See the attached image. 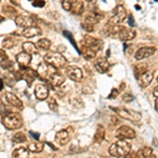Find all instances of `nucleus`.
<instances>
[{
  "mask_svg": "<svg viewBox=\"0 0 158 158\" xmlns=\"http://www.w3.org/2000/svg\"><path fill=\"white\" fill-rule=\"evenodd\" d=\"M142 157H154V154H153V149L150 147H144L141 149V151L138 152Z\"/></svg>",
  "mask_w": 158,
  "mask_h": 158,
  "instance_id": "nucleus-34",
  "label": "nucleus"
},
{
  "mask_svg": "<svg viewBox=\"0 0 158 158\" xmlns=\"http://www.w3.org/2000/svg\"><path fill=\"white\" fill-rule=\"evenodd\" d=\"M94 64H95V69L97 70V72L100 74L106 73L110 70V63L106 58H98Z\"/></svg>",
  "mask_w": 158,
  "mask_h": 158,
  "instance_id": "nucleus-20",
  "label": "nucleus"
},
{
  "mask_svg": "<svg viewBox=\"0 0 158 158\" xmlns=\"http://www.w3.org/2000/svg\"><path fill=\"white\" fill-rule=\"evenodd\" d=\"M83 42H85V45L91 47L92 49H93L94 51H96V52H99V51L103 48L102 40L96 39V38H94L92 36H89V35H85V36L83 37Z\"/></svg>",
  "mask_w": 158,
  "mask_h": 158,
  "instance_id": "nucleus-10",
  "label": "nucleus"
},
{
  "mask_svg": "<svg viewBox=\"0 0 158 158\" xmlns=\"http://www.w3.org/2000/svg\"><path fill=\"white\" fill-rule=\"evenodd\" d=\"M156 52V48L154 47H144V48H141L135 53V59L137 60H142L144 58H148V57H151L152 55L155 54Z\"/></svg>",
  "mask_w": 158,
  "mask_h": 158,
  "instance_id": "nucleus-11",
  "label": "nucleus"
},
{
  "mask_svg": "<svg viewBox=\"0 0 158 158\" xmlns=\"http://www.w3.org/2000/svg\"><path fill=\"white\" fill-rule=\"evenodd\" d=\"M4 80V82L6 83L7 85L10 86H13L15 85V81H16V79L13 77V74H6V76H4L3 78H2Z\"/></svg>",
  "mask_w": 158,
  "mask_h": 158,
  "instance_id": "nucleus-36",
  "label": "nucleus"
},
{
  "mask_svg": "<svg viewBox=\"0 0 158 158\" xmlns=\"http://www.w3.org/2000/svg\"><path fill=\"white\" fill-rule=\"evenodd\" d=\"M104 136H106V129L103 128V126L98 124L97 130H96V132H95V135H94L93 142L94 143H100V142L103 141Z\"/></svg>",
  "mask_w": 158,
  "mask_h": 158,
  "instance_id": "nucleus-22",
  "label": "nucleus"
},
{
  "mask_svg": "<svg viewBox=\"0 0 158 158\" xmlns=\"http://www.w3.org/2000/svg\"><path fill=\"white\" fill-rule=\"evenodd\" d=\"M153 95H154L155 97H158V85L155 86L154 90H153Z\"/></svg>",
  "mask_w": 158,
  "mask_h": 158,
  "instance_id": "nucleus-43",
  "label": "nucleus"
},
{
  "mask_svg": "<svg viewBox=\"0 0 158 158\" xmlns=\"http://www.w3.org/2000/svg\"><path fill=\"white\" fill-rule=\"evenodd\" d=\"M101 18H102L101 15L92 13V14H89L85 16V22H89V23H92V24H96V23H99V22H100Z\"/></svg>",
  "mask_w": 158,
  "mask_h": 158,
  "instance_id": "nucleus-28",
  "label": "nucleus"
},
{
  "mask_svg": "<svg viewBox=\"0 0 158 158\" xmlns=\"http://www.w3.org/2000/svg\"><path fill=\"white\" fill-rule=\"evenodd\" d=\"M110 109L115 112L119 117H121L122 119H126V120L132 122H138L141 119V114L137 111H134V110L126 109V108H122V106H117V108L111 106Z\"/></svg>",
  "mask_w": 158,
  "mask_h": 158,
  "instance_id": "nucleus-4",
  "label": "nucleus"
},
{
  "mask_svg": "<svg viewBox=\"0 0 158 158\" xmlns=\"http://www.w3.org/2000/svg\"><path fill=\"white\" fill-rule=\"evenodd\" d=\"M153 77H154V75H153V73L151 71H147V72H144L142 75H140L138 78V85L139 86H141V88H147L148 85H151L152 80H153Z\"/></svg>",
  "mask_w": 158,
  "mask_h": 158,
  "instance_id": "nucleus-16",
  "label": "nucleus"
},
{
  "mask_svg": "<svg viewBox=\"0 0 158 158\" xmlns=\"http://www.w3.org/2000/svg\"><path fill=\"white\" fill-rule=\"evenodd\" d=\"M19 76L21 79H23L24 81H27V83L29 85H31L33 83V81L35 80V78L38 76L37 72H34L32 69L30 68H20V72Z\"/></svg>",
  "mask_w": 158,
  "mask_h": 158,
  "instance_id": "nucleus-9",
  "label": "nucleus"
},
{
  "mask_svg": "<svg viewBox=\"0 0 158 158\" xmlns=\"http://www.w3.org/2000/svg\"><path fill=\"white\" fill-rule=\"evenodd\" d=\"M2 11L6 13V14H10V15L17 14V10L12 6H4L3 7H2Z\"/></svg>",
  "mask_w": 158,
  "mask_h": 158,
  "instance_id": "nucleus-37",
  "label": "nucleus"
},
{
  "mask_svg": "<svg viewBox=\"0 0 158 158\" xmlns=\"http://www.w3.org/2000/svg\"><path fill=\"white\" fill-rule=\"evenodd\" d=\"M51 44H52L51 40L47 39V38H41V39H39L37 42V45L42 50H49L51 48Z\"/></svg>",
  "mask_w": 158,
  "mask_h": 158,
  "instance_id": "nucleus-30",
  "label": "nucleus"
},
{
  "mask_svg": "<svg viewBox=\"0 0 158 158\" xmlns=\"http://www.w3.org/2000/svg\"><path fill=\"white\" fill-rule=\"evenodd\" d=\"M47 64H48V63H47ZM47 64H44V63H40V65L38 67V70H37L38 76H40V77H42V78L47 77V76H48V71H49Z\"/></svg>",
  "mask_w": 158,
  "mask_h": 158,
  "instance_id": "nucleus-31",
  "label": "nucleus"
},
{
  "mask_svg": "<svg viewBox=\"0 0 158 158\" xmlns=\"http://www.w3.org/2000/svg\"><path fill=\"white\" fill-rule=\"evenodd\" d=\"M49 80L53 85V86H60L64 83L65 77H64V75L61 74L60 72H54L50 75Z\"/></svg>",
  "mask_w": 158,
  "mask_h": 158,
  "instance_id": "nucleus-18",
  "label": "nucleus"
},
{
  "mask_svg": "<svg viewBox=\"0 0 158 158\" xmlns=\"http://www.w3.org/2000/svg\"><path fill=\"white\" fill-rule=\"evenodd\" d=\"M43 60L45 61V63L56 69H63L68 65V60L64 56L57 52H50L45 54L43 56Z\"/></svg>",
  "mask_w": 158,
  "mask_h": 158,
  "instance_id": "nucleus-3",
  "label": "nucleus"
},
{
  "mask_svg": "<svg viewBox=\"0 0 158 158\" xmlns=\"http://www.w3.org/2000/svg\"><path fill=\"white\" fill-rule=\"evenodd\" d=\"M49 88L43 83H39L35 88V96L38 100H45L49 98Z\"/></svg>",
  "mask_w": 158,
  "mask_h": 158,
  "instance_id": "nucleus-13",
  "label": "nucleus"
},
{
  "mask_svg": "<svg viewBox=\"0 0 158 158\" xmlns=\"http://www.w3.org/2000/svg\"><path fill=\"white\" fill-rule=\"evenodd\" d=\"M15 22H16L17 27H23V29H25V27H33V25H36V22H35L32 18L22 16V15H18V16H16V18H15Z\"/></svg>",
  "mask_w": 158,
  "mask_h": 158,
  "instance_id": "nucleus-14",
  "label": "nucleus"
},
{
  "mask_svg": "<svg viewBox=\"0 0 158 158\" xmlns=\"http://www.w3.org/2000/svg\"><path fill=\"white\" fill-rule=\"evenodd\" d=\"M81 27H82V29L85 30V31H86V32H89V33L94 32V24L89 23V22L85 21L82 24H81Z\"/></svg>",
  "mask_w": 158,
  "mask_h": 158,
  "instance_id": "nucleus-39",
  "label": "nucleus"
},
{
  "mask_svg": "<svg viewBox=\"0 0 158 158\" xmlns=\"http://www.w3.org/2000/svg\"><path fill=\"white\" fill-rule=\"evenodd\" d=\"M64 69H65V75H67L71 80L77 81L78 82V81H80L81 79H82V76H83L82 71L78 67L70 64V65H67Z\"/></svg>",
  "mask_w": 158,
  "mask_h": 158,
  "instance_id": "nucleus-8",
  "label": "nucleus"
},
{
  "mask_svg": "<svg viewBox=\"0 0 158 158\" xmlns=\"http://www.w3.org/2000/svg\"><path fill=\"white\" fill-rule=\"evenodd\" d=\"M135 36H136V32L133 29L126 27H121V29L118 33L119 39H121L122 41H131V40L134 39Z\"/></svg>",
  "mask_w": 158,
  "mask_h": 158,
  "instance_id": "nucleus-12",
  "label": "nucleus"
},
{
  "mask_svg": "<svg viewBox=\"0 0 158 158\" xmlns=\"http://www.w3.org/2000/svg\"><path fill=\"white\" fill-rule=\"evenodd\" d=\"M157 81H158V76H157Z\"/></svg>",
  "mask_w": 158,
  "mask_h": 158,
  "instance_id": "nucleus-47",
  "label": "nucleus"
},
{
  "mask_svg": "<svg viewBox=\"0 0 158 158\" xmlns=\"http://www.w3.org/2000/svg\"><path fill=\"white\" fill-rule=\"evenodd\" d=\"M83 11H85V4L82 1H78V0L73 4L72 9H71V12L74 15H81Z\"/></svg>",
  "mask_w": 158,
  "mask_h": 158,
  "instance_id": "nucleus-26",
  "label": "nucleus"
},
{
  "mask_svg": "<svg viewBox=\"0 0 158 158\" xmlns=\"http://www.w3.org/2000/svg\"><path fill=\"white\" fill-rule=\"evenodd\" d=\"M133 96L131 95V94H124V95H122V101H124V102H131V101H133Z\"/></svg>",
  "mask_w": 158,
  "mask_h": 158,
  "instance_id": "nucleus-42",
  "label": "nucleus"
},
{
  "mask_svg": "<svg viewBox=\"0 0 158 158\" xmlns=\"http://www.w3.org/2000/svg\"><path fill=\"white\" fill-rule=\"evenodd\" d=\"M16 61L19 63L20 68H29L31 61H32V55L27 54L23 51L16 56Z\"/></svg>",
  "mask_w": 158,
  "mask_h": 158,
  "instance_id": "nucleus-15",
  "label": "nucleus"
},
{
  "mask_svg": "<svg viewBox=\"0 0 158 158\" xmlns=\"http://www.w3.org/2000/svg\"><path fill=\"white\" fill-rule=\"evenodd\" d=\"M147 71H149V65L147 63H137L134 65V73L137 78Z\"/></svg>",
  "mask_w": 158,
  "mask_h": 158,
  "instance_id": "nucleus-25",
  "label": "nucleus"
},
{
  "mask_svg": "<svg viewBox=\"0 0 158 158\" xmlns=\"http://www.w3.org/2000/svg\"><path fill=\"white\" fill-rule=\"evenodd\" d=\"M6 99L7 102L11 104L12 106H14V108H17L18 110L23 109V102H22L16 95H14V94L6 93Z\"/></svg>",
  "mask_w": 158,
  "mask_h": 158,
  "instance_id": "nucleus-19",
  "label": "nucleus"
},
{
  "mask_svg": "<svg viewBox=\"0 0 158 158\" xmlns=\"http://www.w3.org/2000/svg\"><path fill=\"white\" fill-rule=\"evenodd\" d=\"M116 137L118 139H134L136 137V132L127 126H121L117 129Z\"/></svg>",
  "mask_w": 158,
  "mask_h": 158,
  "instance_id": "nucleus-7",
  "label": "nucleus"
},
{
  "mask_svg": "<svg viewBox=\"0 0 158 158\" xmlns=\"http://www.w3.org/2000/svg\"><path fill=\"white\" fill-rule=\"evenodd\" d=\"M76 1H77V0H62V1H61L62 9L64 10V11L71 12V9H72L73 4L75 3Z\"/></svg>",
  "mask_w": 158,
  "mask_h": 158,
  "instance_id": "nucleus-33",
  "label": "nucleus"
},
{
  "mask_svg": "<svg viewBox=\"0 0 158 158\" xmlns=\"http://www.w3.org/2000/svg\"><path fill=\"white\" fill-rule=\"evenodd\" d=\"M80 53H81V55L83 56V58L86 59V60L94 59V58L96 57V54H97V52H96V51H94L91 47L85 45V44L80 49Z\"/></svg>",
  "mask_w": 158,
  "mask_h": 158,
  "instance_id": "nucleus-21",
  "label": "nucleus"
},
{
  "mask_svg": "<svg viewBox=\"0 0 158 158\" xmlns=\"http://www.w3.org/2000/svg\"><path fill=\"white\" fill-rule=\"evenodd\" d=\"M155 110L158 113V97H156V100H155Z\"/></svg>",
  "mask_w": 158,
  "mask_h": 158,
  "instance_id": "nucleus-44",
  "label": "nucleus"
},
{
  "mask_svg": "<svg viewBox=\"0 0 158 158\" xmlns=\"http://www.w3.org/2000/svg\"><path fill=\"white\" fill-rule=\"evenodd\" d=\"M32 2V4L36 7H42L45 4L44 0H30Z\"/></svg>",
  "mask_w": 158,
  "mask_h": 158,
  "instance_id": "nucleus-40",
  "label": "nucleus"
},
{
  "mask_svg": "<svg viewBox=\"0 0 158 158\" xmlns=\"http://www.w3.org/2000/svg\"><path fill=\"white\" fill-rule=\"evenodd\" d=\"M48 104H49V108L52 111H58V103L54 97H50L49 96V98H48Z\"/></svg>",
  "mask_w": 158,
  "mask_h": 158,
  "instance_id": "nucleus-35",
  "label": "nucleus"
},
{
  "mask_svg": "<svg viewBox=\"0 0 158 158\" xmlns=\"http://www.w3.org/2000/svg\"><path fill=\"white\" fill-rule=\"evenodd\" d=\"M132 146L126 139H119L109 149V154L113 157H127L131 153Z\"/></svg>",
  "mask_w": 158,
  "mask_h": 158,
  "instance_id": "nucleus-1",
  "label": "nucleus"
},
{
  "mask_svg": "<svg viewBox=\"0 0 158 158\" xmlns=\"http://www.w3.org/2000/svg\"><path fill=\"white\" fill-rule=\"evenodd\" d=\"M16 43H17L16 39L7 37L2 40L1 47H2V49H12V48H14L15 45H16Z\"/></svg>",
  "mask_w": 158,
  "mask_h": 158,
  "instance_id": "nucleus-29",
  "label": "nucleus"
},
{
  "mask_svg": "<svg viewBox=\"0 0 158 158\" xmlns=\"http://www.w3.org/2000/svg\"><path fill=\"white\" fill-rule=\"evenodd\" d=\"M29 150L32 153H40L43 151V148H44V143L41 141H36V142H32L29 144Z\"/></svg>",
  "mask_w": 158,
  "mask_h": 158,
  "instance_id": "nucleus-27",
  "label": "nucleus"
},
{
  "mask_svg": "<svg viewBox=\"0 0 158 158\" xmlns=\"http://www.w3.org/2000/svg\"><path fill=\"white\" fill-rule=\"evenodd\" d=\"M2 124L7 130H18L23 126L22 116L18 113H9L2 116Z\"/></svg>",
  "mask_w": 158,
  "mask_h": 158,
  "instance_id": "nucleus-2",
  "label": "nucleus"
},
{
  "mask_svg": "<svg viewBox=\"0 0 158 158\" xmlns=\"http://www.w3.org/2000/svg\"><path fill=\"white\" fill-rule=\"evenodd\" d=\"M13 142H15V143H21V142H25L27 141V137H25V135L23 133H21V132H18V133H16L13 136Z\"/></svg>",
  "mask_w": 158,
  "mask_h": 158,
  "instance_id": "nucleus-32",
  "label": "nucleus"
},
{
  "mask_svg": "<svg viewBox=\"0 0 158 158\" xmlns=\"http://www.w3.org/2000/svg\"><path fill=\"white\" fill-rule=\"evenodd\" d=\"M118 94H119L118 89H112L111 93H110V95L108 96V99H115L117 96H118Z\"/></svg>",
  "mask_w": 158,
  "mask_h": 158,
  "instance_id": "nucleus-41",
  "label": "nucleus"
},
{
  "mask_svg": "<svg viewBox=\"0 0 158 158\" xmlns=\"http://www.w3.org/2000/svg\"><path fill=\"white\" fill-rule=\"evenodd\" d=\"M127 16H128V14H127V10L124 9V6H121V4H118V6H116L115 9H114L113 16L110 18L109 24H111V25L120 24L121 22H123L124 20H126Z\"/></svg>",
  "mask_w": 158,
  "mask_h": 158,
  "instance_id": "nucleus-5",
  "label": "nucleus"
},
{
  "mask_svg": "<svg viewBox=\"0 0 158 158\" xmlns=\"http://www.w3.org/2000/svg\"><path fill=\"white\" fill-rule=\"evenodd\" d=\"M22 50H23L25 53L30 54V55H35V54H37V53H38L36 44H34L33 42H29V41L22 43Z\"/></svg>",
  "mask_w": 158,
  "mask_h": 158,
  "instance_id": "nucleus-24",
  "label": "nucleus"
},
{
  "mask_svg": "<svg viewBox=\"0 0 158 158\" xmlns=\"http://www.w3.org/2000/svg\"><path fill=\"white\" fill-rule=\"evenodd\" d=\"M86 2H92V1H94V0H85Z\"/></svg>",
  "mask_w": 158,
  "mask_h": 158,
  "instance_id": "nucleus-46",
  "label": "nucleus"
},
{
  "mask_svg": "<svg viewBox=\"0 0 158 158\" xmlns=\"http://www.w3.org/2000/svg\"><path fill=\"white\" fill-rule=\"evenodd\" d=\"M29 153L30 150L29 148H25V147H19L17 149H15L14 151L12 153V156L15 158H25L29 156Z\"/></svg>",
  "mask_w": 158,
  "mask_h": 158,
  "instance_id": "nucleus-23",
  "label": "nucleus"
},
{
  "mask_svg": "<svg viewBox=\"0 0 158 158\" xmlns=\"http://www.w3.org/2000/svg\"><path fill=\"white\" fill-rule=\"evenodd\" d=\"M41 34H42V31L39 27H37V25L25 27V29H23V31H22V36H24L27 38H33V37L39 36V35H41Z\"/></svg>",
  "mask_w": 158,
  "mask_h": 158,
  "instance_id": "nucleus-17",
  "label": "nucleus"
},
{
  "mask_svg": "<svg viewBox=\"0 0 158 158\" xmlns=\"http://www.w3.org/2000/svg\"><path fill=\"white\" fill-rule=\"evenodd\" d=\"M31 134H32L33 135V136H34L35 137V138H39V134H34V133H33V132H31Z\"/></svg>",
  "mask_w": 158,
  "mask_h": 158,
  "instance_id": "nucleus-45",
  "label": "nucleus"
},
{
  "mask_svg": "<svg viewBox=\"0 0 158 158\" xmlns=\"http://www.w3.org/2000/svg\"><path fill=\"white\" fill-rule=\"evenodd\" d=\"M74 129L72 127H69L67 130H61L58 131L55 135V141L57 142L59 146H65L69 141H70L71 134H73Z\"/></svg>",
  "mask_w": 158,
  "mask_h": 158,
  "instance_id": "nucleus-6",
  "label": "nucleus"
},
{
  "mask_svg": "<svg viewBox=\"0 0 158 158\" xmlns=\"http://www.w3.org/2000/svg\"><path fill=\"white\" fill-rule=\"evenodd\" d=\"M12 67H13V62L9 59V58H6V59L1 60V68L2 69L7 70V69H11Z\"/></svg>",
  "mask_w": 158,
  "mask_h": 158,
  "instance_id": "nucleus-38",
  "label": "nucleus"
}]
</instances>
